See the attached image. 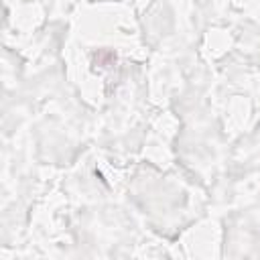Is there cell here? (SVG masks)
<instances>
[{"label": "cell", "instance_id": "cell-1", "mask_svg": "<svg viewBox=\"0 0 260 260\" xmlns=\"http://www.w3.org/2000/svg\"><path fill=\"white\" fill-rule=\"evenodd\" d=\"M94 61H96V65L108 67V65H112V63L116 61V53L110 51V49H102V51H98V53L94 55Z\"/></svg>", "mask_w": 260, "mask_h": 260}]
</instances>
